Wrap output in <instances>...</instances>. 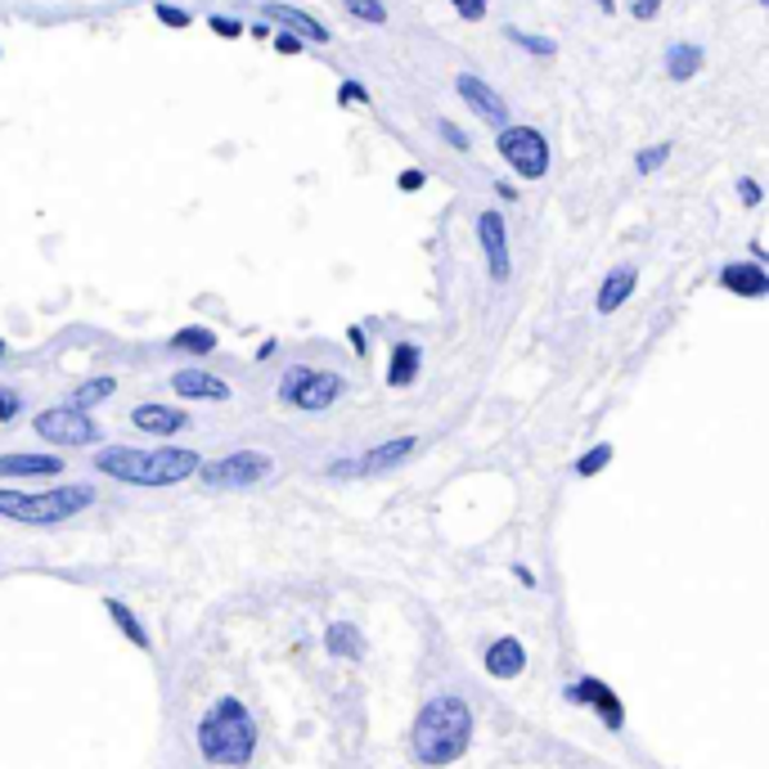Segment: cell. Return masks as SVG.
<instances>
[{
  "label": "cell",
  "instance_id": "19",
  "mask_svg": "<svg viewBox=\"0 0 769 769\" xmlns=\"http://www.w3.org/2000/svg\"><path fill=\"white\" fill-rule=\"evenodd\" d=\"M634 266H617L608 279H603V288H599V297H594V306H599V315H612L630 293H634Z\"/></svg>",
  "mask_w": 769,
  "mask_h": 769
},
{
  "label": "cell",
  "instance_id": "22",
  "mask_svg": "<svg viewBox=\"0 0 769 769\" xmlns=\"http://www.w3.org/2000/svg\"><path fill=\"white\" fill-rule=\"evenodd\" d=\"M103 608H108V617L118 621V630H122V634H127V639H131L136 648H145V652L154 648V643H149V634H145V625L136 621V612H131V608H127L122 599H103Z\"/></svg>",
  "mask_w": 769,
  "mask_h": 769
},
{
  "label": "cell",
  "instance_id": "27",
  "mask_svg": "<svg viewBox=\"0 0 769 769\" xmlns=\"http://www.w3.org/2000/svg\"><path fill=\"white\" fill-rule=\"evenodd\" d=\"M347 14L361 19V23H383V19H387L383 0H347Z\"/></svg>",
  "mask_w": 769,
  "mask_h": 769
},
{
  "label": "cell",
  "instance_id": "5",
  "mask_svg": "<svg viewBox=\"0 0 769 769\" xmlns=\"http://www.w3.org/2000/svg\"><path fill=\"white\" fill-rule=\"evenodd\" d=\"M343 392H347L343 374H334V369H306V365H293L284 374V383H279V401H288V405H297L306 414H324Z\"/></svg>",
  "mask_w": 769,
  "mask_h": 769
},
{
  "label": "cell",
  "instance_id": "28",
  "mask_svg": "<svg viewBox=\"0 0 769 769\" xmlns=\"http://www.w3.org/2000/svg\"><path fill=\"white\" fill-rule=\"evenodd\" d=\"M509 41H513V46H522V50H531V55H554V41H549V37H531V32L509 28Z\"/></svg>",
  "mask_w": 769,
  "mask_h": 769
},
{
  "label": "cell",
  "instance_id": "29",
  "mask_svg": "<svg viewBox=\"0 0 769 769\" xmlns=\"http://www.w3.org/2000/svg\"><path fill=\"white\" fill-rule=\"evenodd\" d=\"M667 158H671V149H667V145H657V149H643V154H639V162H634V167H639V171H643V176H648V171H657V167H662V162H667Z\"/></svg>",
  "mask_w": 769,
  "mask_h": 769
},
{
  "label": "cell",
  "instance_id": "11",
  "mask_svg": "<svg viewBox=\"0 0 769 769\" xmlns=\"http://www.w3.org/2000/svg\"><path fill=\"white\" fill-rule=\"evenodd\" d=\"M482 667H486L491 680H517V676L526 671V648H522L513 634H504V639H495V643L482 652Z\"/></svg>",
  "mask_w": 769,
  "mask_h": 769
},
{
  "label": "cell",
  "instance_id": "13",
  "mask_svg": "<svg viewBox=\"0 0 769 769\" xmlns=\"http://www.w3.org/2000/svg\"><path fill=\"white\" fill-rule=\"evenodd\" d=\"M455 86H460V95L469 99L473 114H482V118H486V122H495V127H504V122H509V103H504V99H500V95H495V90H491L482 77L464 72Z\"/></svg>",
  "mask_w": 769,
  "mask_h": 769
},
{
  "label": "cell",
  "instance_id": "10",
  "mask_svg": "<svg viewBox=\"0 0 769 769\" xmlns=\"http://www.w3.org/2000/svg\"><path fill=\"white\" fill-rule=\"evenodd\" d=\"M477 239H482L491 279L504 284V279H509V230H504V216H500V211H482V216H477Z\"/></svg>",
  "mask_w": 769,
  "mask_h": 769
},
{
  "label": "cell",
  "instance_id": "3",
  "mask_svg": "<svg viewBox=\"0 0 769 769\" xmlns=\"http://www.w3.org/2000/svg\"><path fill=\"white\" fill-rule=\"evenodd\" d=\"M194 738H198L203 760L226 765V769H244L257 751V720L248 716V707L239 698L226 693V698H216L211 711L198 720Z\"/></svg>",
  "mask_w": 769,
  "mask_h": 769
},
{
  "label": "cell",
  "instance_id": "36",
  "mask_svg": "<svg viewBox=\"0 0 769 769\" xmlns=\"http://www.w3.org/2000/svg\"><path fill=\"white\" fill-rule=\"evenodd\" d=\"M442 136H446V140H451L455 149H469V136H464V131H460L455 122H442Z\"/></svg>",
  "mask_w": 769,
  "mask_h": 769
},
{
  "label": "cell",
  "instance_id": "2",
  "mask_svg": "<svg viewBox=\"0 0 769 769\" xmlns=\"http://www.w3.org/2000/svg\"><path fill=\"white\" fill-rule=\"evenodd\" d=\"M198 451L189 446H158V451H127V446H108L95 455V469L118 477L127 486H180L198 473Z\"/></svg>",
  "mask_w": 769,
  "mask_h": 769
},
{
  "label": "cell",
  "instance_id": "12",
  "mask_svg": "<svg viewBox=\"0 0 769 769\" xmlns=\"http://www.w3.org/2000/svg\"><path fill=\"white\" fill-rule=\"evenodd\" d=\"M568 698L572 702H581V707H594L599 716H603V724L608 729H621V720H625V711H621V698L603 684V680H581V684H572L568 689Z\"/></svg>",
  "mask_w": 769,
  "mask_h": 769
},
{
  "label": "cell",
  "instance_id": "23",
  "mask_svg": "<svg viewBox=\"0 0 769 769\" xmlns=\"http://www.w3.org/2000/svg\"><path fill=\"white\" fill-rule=\"evenodd\" d=\"M171 347H176V352L207 356V352H216V334H211V328H180V334L171 338Z\"/></svg>",
  "mask_w": 769,
  "mask_h": 769
},
{
  "label": "cell",
  "instance_id": "39",
  "mask_svg": "<svg viewBox=\"0 0 769 769\" xmlns=\"http://www.w3.org/2000/svg\"><path fill=\"white\" fill-rule=\"evenodd\" d=\"M738 189H742V203H760V189H756V180H742Z\"/></svg>",
  "mask_w": 769,
  "mask_h": 769
},
{
  "label": "cell",
  "instance_id": "21",
  "mask_svg": "<svg viewBox=\"0 0 769 769\" xmlns=\"http://www.w3.org/2000/svg\"><path fill=\"white\" fill-rule=\"evenodd\" d=\"M418 361H423V356H418V347H414V343H401V347L392 352L387 383H392V387H410V383L418 378Z\"/></svg>",
  "mask_w": 769,
  "mask_h": 769
},
{
  "label": "cell",
  "instance_id": "40",
  "mask_svg": "<svg viewBox=\"0 0 769 769\" xmlns=\"http://www.w3.org/2000/svg\"><path fill=\"white\" fill-rule=\"evenodd\" d=\"M594 6H599V10H608V14H612V10H617V0H594Z\"/></svg>",
  "mask_w": 769,
  "mask_h": 769
},
{
  "label": "cell",
  "instance_id": "9",
  "mask_svg": "<svg viewBox=\"0 0 769 769\" xmlns=\"http://www.w3.org/2000/svg\"><path fill=\"white\" fill-rule=\"evenodd\" d=\"M414 451H418L414 436H392V442L365 451L361 460H338V464H328V477H369V473H392V469H401Z\"/></svg>",
  "mask_w": 769,
  "mask_h": 769
},
{
  "label": "cell",
  "instance_id": "24",
  "mask_svg": "<svg viewBox=\"0 0 769 769\" xmlns=\"http://www.w3.org/2000/svg\"><path fill=\"white\" fill-rule=\"evenodd\" d=\"M667 68H671L676 81H689V77L702 68V50H698V46H676L671 59H667Z\"/></svg>",
  "mask_w": 769,
  "mask_h": 769
},
{
  "label": "cell",
  "instance_id": "30",
  "mask_svg": "<svg viewBox=\"0 0 769 769\" xmlns=\"http://www.w3.org/2000/svg\"><path fill=\"white\" fill-rule=\"evenodd\" d=\"M19 392H10V387H0V423H14L19 418Z\"/></svg>",
  "mask_w": 769,
  "mask_h": 769
},
{
  "label": "cell",
  "instance_id": "33",
  "mask_svg": "<svg viewBox=\"0 0 769 769\" xmlns=\"http://www.w3.org/2000/svg\"><path fill=\"white\" fill-rule=\"evenodd\" d=\"M657 10H662V0H630V14H634V19H643V23H648Z\"/></svg>",
  "mask_w": 769,
  "mask_h": 769
},
{
  "label": "cell",
  "instance_id": "6",
  "mask_svg": "<svg viewBox=\"0 0 769 769\" xmlns=\"http://www.w3.org/2000/svg\"><path fill=\"white\" fill-rule=\"evenodd\" d=\"M270 473H275V460L266 451H230V455L211 460V464H198L203 486H216V491H221V486H235V491L262 486Z\"/></svg>",
  "mask_w": 769,
  "mask_h": 769
},
{
  "label": "cell",
  "instance_id": "38",
  "mask_svg": "<svg viewBox=\"0 0 769 769\" xmlns=\"http://www.w3.org/2000/svg\"><path fill=\"white\" fill-rule=\"evenodd\" d=\"M275 50H279V55H297V50H302V41H297V37H279V41H275Z\"/></svg>",
  "mask_w": 769,
  "mask_h": 769
},
{
  "label": "cell",
  "instance_id": "18",
  "mask_svg": "<svg viewBox=\"0 0 769 769\" xmlns=\"http://www.w3.org/2000/svg\"><path fill=\"white\" fill-rule=\"evenodd\" d=\"M324 648H328V657H338V662H361V652H365L361 630L352 621H334V625H328L324 630Z\"/></svg>",
  "mask_w": 769,
  "mask_h": 769
},
{
  "label": "cell",
  "instance_id": "32",
  "mask_svg": "<svg viewBox=\"0 0 769 769\" xmlns=\"http://www.w3.org/2000/svg\"><path fill=\"white\" fill-rule=\"evenodd\" d=\"M158 19H162L167 28H189V14L176 10V6H158Z\"/></svg>",
  "mask_w": 769,
  "mask_h": 769
},
{
  "label": "cell",
  "instance_id": "34",
  "mask_svg": "<svg viewBox=\"0 0 769 769\" xmlns=\"http://www.w3.org/2000/svg\"><path fill=\"white\" fill-rule=\"evenodd\" d=\"M211 32H216V37H226V41H235L244 28H239L235 19H221V14H216V19H211Z\"/></svg>",
  "mask_w": 769,
  "mask_h": 769
},
{
  "label": "cell",
  "instance_id": "7",
  "mask_svg": "<svg viewBox=\"0 0 769 769\" xmlns=\"http://www.w3.org/2000/svg\"><path fill=\"white\" fill-rule=\"evenodd\" d=\"M37 436H46L50 446H95L99 423L77 405H59V410L37 414Z\"/></svg>",
  "mask_w": 769,
  "mask_h": 769
},
{
  "label": "cell",
  "instance_id": "35",
  "mask_svg": "<svg viewBox=\"0 0 769 769\" xmlns=\"http://www.w3.org/2000/svg\"><path fill=\"white\" fill-rule=\"evenodd\" d=\"M338 99H343V103H369V95H365V86H356V81H347V86L338 90Z\"/></svg>",
  "mask_w": 769,
  "mask_h": 769
},
{
  "label": "cell",
  "instance_id": "4",
  "mask_svg": "<svg viewBox=\"0 0 769 769\" xmlns=\"http://www.w3.org/2000/svg\"><path fill=\"white\" fill-rule=\"evenodd\" d=\"M95 504V486H55V491H10L0 486V517L23 526H55Z\"/></svg>",
  "mask_w": 769,
  "mask_h": 769
},
{
  "label": "cell",
  "instance_id": "25",
  "mask_svg": "<svg viewBox=\"0 0 769 769\" xmlns=\"http://www.w3.org/2000/svg\"><path fill=\"white\" fill-rule=\"evenodd\" d=\"M114 387H118L114 378H90V383H81V387L72 392V405H77V410H90V405H99L103 396H114Z\"/></svg>",
  "mask_w": 769,
  "mask_h": 769
},
{
  "label": "cell",
  "instance_id": "31",
  "mask_svg": "<svg viewBox=\"0 0 769 769\" xmlns=\"http://www.w3.org/2000/svg\"><path fill=\"white\" fill-rule=\"evenodd\" d=\"M451 6H455L460 19H469V23H477V19L486 14V0H451Z\"/></svg>",
  "mask_w": 769,
  "mask_h": 769
},
{
  "label": "cell",
  "instance_id": "26",
  "mask_svg": "<svg viewBox=\"0 0 769 769\" xmlns=\"http://www.w3.org/2000/svg\"><path fill=\"white\" fill-rule=\"evenodd\" d=\"M608 464H612V446H594L590 455L576 460V473H581V477H594V473H603Z\"/></svg>",
  "mask_w": 769,
  "mask_h": 769
},
{
  "label": "cell",
  "instance_id": "15",
  "mask_svg": "<svg viewBox=\"0 0 769 769\" xmlns=\"http://www.w3.org/2000/svg\"><path fill=\"white\" fill-rule=\"evenodd\" d=\"M171 387H176L185 401H230V383H221L216 374H203V369H180V374H171Z\"/></svg>",
  "mask_w": 769,
  "mask_h": 769
},
{
  "label": "cell",
  "instance_id": "17",
  "mask_svg": "<svg viewBox=\"0 0 769 769\" xmlns=\"http://www.w3.org/2000/svg\"><path fill=\"white\" fill-rule=\"evenodd\" d=\"M59 455H0V477H59Z\"/></svg>",
  "mask_w": 769,
  "mask_h": 769
},
{
  "label": "cell",
  "instance_id": "20",
  "mask_svg": "<svg viewBox=\"0 0 769 769\" xmlns=\"http://www.w3.org/2000/svg\"><path fill=\"white\" fill-rule=\"evenodd\" d=\"M266 19L270 23H284V28H293V32H302L306 41H315V46H324L328 41V32L310 19V14H302V10H293V6H266Z\"/></svg>",
  "mask_w": 769,
  "mask_h": 769
},
{
  "label": "cell",
  "instance_id": "14",
  "mask_svg": "<svg viewBox=\"0 0 769 769\" xmlns=\"http://www.w3.org/2000/svg\"><path fill=\"white\" fill-rule=\"evenodd\" d=\"M131 423L140 427V432H154V436H176V432H185L189 427V414L185 410H176V405H136L131 410Z\"/></svg>",
  "mask_w": 769,
  "mask_h": 769
},
{
  "label": "cell",
  "instance_id": "16",
  "mask_svg": "<svg viewBox=\"0 0 769 769\" xmlns=\"http://www.w3.org/2000/svg\"><path fill=\"white\" fill-rule=\"evenodd\" d=\"M720 284H724L729 293H738V297H765V293H769V275H765V266H760V262H738V266H724Z\"/></svg>",
  "mask_w": 769,
  "mask_h": 769
},
{
  "label": "cell",
  "instance_id": "8",
  "mask_svg": "<svg viewBox=\"0 0 769 769\" xmlns=\"http://www.w3.org/2000/svg\"><path fill=\"white\" fill-rule=\"evenodd\" d=\"M500 154L526 180H540L549 171V140L535 127H504L500 131Z\"/></svg>",
  "mask_w": 769,
  "mask_h": 769
},
{
  "label": "cell",
  "instance_id": "1",
  "mask_svg": "<svg viewBox=\"0 0 769 769\" xmlns=\"http://www.w3.org/2000/svg\"><path fill=\"white\" fill-rule=\"evenodd\" d=\"M473 742V711L460 693H436L423 702V711L410 724V747L414 760L427 769H442L455 765Z\"/></svg>",
  "mask_w": 769,
  "mask_h": 769
},
{
  "label": "cell",
  "instance_id": "37",
  "mask_svg": "<svg viewBox=\"0 0 769 769\" xmlns=\"http://www.w3.org/2000/svg\"><path fill=\"white\" fill-rule=\"evenodd\" d=\"M396 185H401V189H423V171H414V167H410V171H401V180H396Z\"/></svg>",
  "mask_w": 769,
  "mask_h": 769
}]
</instances>
